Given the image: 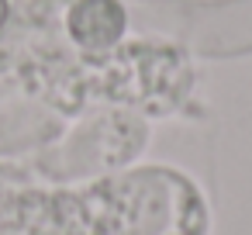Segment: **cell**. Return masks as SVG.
<instances>
[{
    "instance_id": "cell-1",
    "label": "cell",
    "mask_w": 252,
    "mask_h": 235,
    "mask_svg": "<svg viewBox=\"0 0 252 235\" xmlns=\"http://www.w3.org/2000/svg\"><path fill=\"white\" fill-rule=\"evenodd\" d=\"M69 32L87 49H107L125 32V11L118 0H76L69 11Z\"/></svg>"
},
{
    "instance_id": "cell-2",
    "label": "cell",
    "mask_w": 252,
    "mask_h": 235,
    "mask_svg": "<svg viewBox=\"0 0 252 235\" xmlns=\"http://www.w3.org/2000/svg\"><path fill=\"white\" fill-rule=\"evenodd\" d=\"M4 21H7V0H0V28H4Z\"/></svg>"
}]
</instances>
